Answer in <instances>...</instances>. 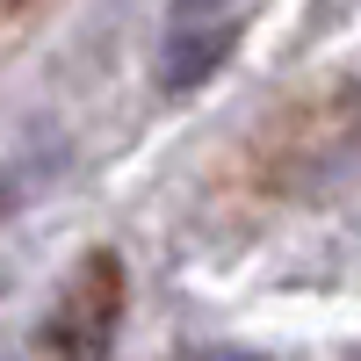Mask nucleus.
Returning a JSON list of instances; mask_svg holds the SVG:
<instances>
[{
  "mask_svg": "<svg viewBox=\"0 0 361 361\" xmlns=\"http://www.w3.org/2000/svg\"><path fill=\"white\" fill-rule=\"evenodd\" d=\"M116 325H123V260H116V253H94V260L66 282L58 318H51L44 340H51V354H66V361H109Z\"/></svg>",
  "mask_w": 361,
  "mask_h": 361,
  "instance_id": "obj_1",
  "label": "nucleus"
},
{
  "mask_svg": "<svg viewBox=\"0 0 361 361\" xmlns=\"http://www.w3.org/2000/svg\"><path fill=\"white\" fill-rule=\"evenodd\" d=\"M231 51H238V22H231V8H217V15H180L173 37H166V51H159V80L173 87V94H180V87H202Z\"/></svg>",
  "mask_w": 361,
  "mask_h": 361,
  "instance_id": "obj_2",
  "label": "nucleus"
},
{
  "mask_svg": "<svg viewBox=\"0 0 361 361\" xmlns=\"http://www.w3.org/2000/svg\"><path fill=\"white\" fill-rule=\"evenodd\" d=\"M188 361H267V354H246V347H202V354H188Z\"/></svg>",
  "mask_w": 361,
  "mask_h": 361,
  "instance_id": "obj_3",
  "label": "nucleus"
},
{
  "mask_svg": "<svg viewBox=\"0 0 361 361\" xmlns=\"http://www.w3.org/2000/svg\"><path fill=\"white\" fill-rule=\"evenodd\" d=\"M217 8H231V0H180V15H217Z\"/></svg>",
  "mask_w": 361,
  "mask_h": 361,
  "instance_id": "obj_4",
  "label": "nucleus"
}]
</instances>
